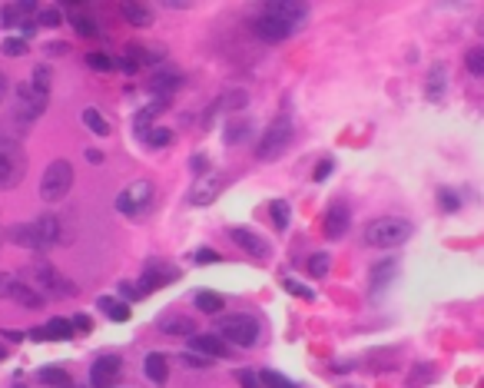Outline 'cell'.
<instances>
[{
	"label": "cell",
	"instance_id": "6da1fadb",
	"mask_svg": "<svg viewBox=\"0 0 484 388\" xmlns=\"http://www.w3.org/2000/svg\"><path fill=\"white\" fill-rule=\"evenodd\" d=\"M411 236V223L401 216H381L365 226V246L372 249H395Z\"/></svg>",
	"mask_w": 484,
	"mask_h": 388
},
{
	"label": "cell",
	"instance_id": "7a4b0ae2",
	"mask_svg": "<svg viewBox=\"0 0 484 388\" xmlns=\"http://www.w3.org/2000/svg\"><path fill=\"white\" fill-rule=\"evenodd\" d=\"M27 173V153L20 140L0 130V189H14Z\"/></svg>",
	"mask_w": 484,
	"mask_h": 388
},
{
	"label": "cell",
	"instance_id": "3957f363",
	"mask_svg": "<svg viewBox=\"0 0 484 388\" xmlns=\"http://www.w3.org/2000/svg\"><path fill=\"white\" fill-rule=\"evenodd\" d=\"M292 136H295V130H292V117L288 113H279V117L266 126V133H262V140H259L256 146V156L259 160H279L282 153L288 149V143H292Z\"/></svg>",
	"mask_w": 484,
	"mask_h": 388
},
{
	"label": "cell",
	"instance_id": "277c9868",
	"mask_svg": "<svg viewBox=\"0 0 484 388\" xmlns=\"http://www.w3.org/2000/svg\"><path fill=\"white\" fill-rule=\"evenodd\" d=\"M24 272H27V279H31L33 289H37L44 298L46 296H60V298L76 296V285L70 282L63 272H57L50 262H33V266H27Z\"/></svg>",
	"mask_w": 484,
	"mask_h": 388
},
{
	"label": "cell",
	"instance_id": "5b68a950",
	"mask_svg": "<svg viewBox=\"0 0 484 388\" xmlns=\"http://www.w3.org/2000/svg\"><path fill=\"white\" fill-rule=\"evenodd\" d=\"M70 186H74V166H70V160H53L44 169V179H40V199L44 203H60L63 196L70 193Z\"/></svg>",
	"mask_w": 484,
	"mask_h": 388
},
{
	"label": "cell",
	"instance_id": "8992f818",
	"mask_svg": "<svg viewBox=\"0 0 484 388\" xmlns=\"http://www.w3.org/2000/svg\"><path fill=\"white\" fill-rule=\"evenodd\" d=\"M46 103H50V96L37 93L31 83H17L14 87V119L17 123H24V126L37 123L46 113Z\"/></svg>",
	"mask_w": 484,
	"mask_h": 388
},
{
	"label": "cell",
	"instance_id": "52a82bcc",
	"mask_svg": "<svg viewBox=\"0 0 484 388\" xmlns=\"http://www.w3.org/2000/svg\"><path fill=\"white\" fill-rule=\"evenodd\" d=\"M223 342H232V345H242V348H249V345H256L259 339V322L252 315L245 312H236V315H226L223 322H219V332H216Z\"/></svg>",
	"mask_w": 484,
	"mask_h": 388
},
{
	"label": "cell",
	"instance_id": "ba28073f",
	"mask_svg": "<svg viewBox=\"0 0 484 388\" xmlns=\"http://www.w3.org/2000/svg\"><path fill=\"white\" fill-rule=\"evenodd\" d=\"M153 196H156L153 179H133V183L116 196V209H120L123 216H143V212L153 206Z\"/></svg>",
	"mask_w": 484,
	"mask_h": 388
},
{
	"label": "cell",
	"instance_id": "9c48e42d",
	"mask_svg": "<svg viewBox=\"0 0 484 388\" xmlns=\"http://www.w3.org/2000/svg\"><path fill=\"white\" fill-rule=\"evenodd\" d=\"M180 279V272H176V266H169V262H156L153 259L150 266H146V272H139V282H137V298L139 296H150V292H156L159 285H166V282H176Z\"/></svg>",
	"mask_w": 484,
	"mask_h": 388
},
{
	"label": "cell",
	"instance_id": "30bf717a",
	"mask_svg": "<svg viewBox=\"0 0 484 388\" xmlns=\"http://www.w3.org/2000/svg\"><path fill=\"white\" fill-rule=\"evenodd\" d=\"M229 236H232V242L239 246L242 253H249L252 259H269V253H273V249H269V242L259 236L256 229H249V226H232V229H229Z\"/></svg>",
	"mask_w": 484,
	"mask_h": 388
},
{
	"label": "cell",
	"instance_id": "8fae6325",
	"mask_svg": "<svg viewBox=\"0 0 484 388\" xmlns=\"http://www.w3.org/2000/svg\"><path fill=\"white\" fill-rule=\"evenodd\" d=\"M180 87H182V76L176 74L173 67H159V70L150 76V83H146V90L156 96V103H166L169 96H176Z\"/></svg>",
	"mask_w": 484,
	"mask_h": 388
},
{
	"label": "cell",
	"instance_id": "7c38bea8",
	"mask_svg": "<svg viewBox=\"0 0 484 388\" xmlns=\"http://www.w3.org/2000/svg\"><path fill=\"white\" fill-rule=\"evenodd\" d=\"M31 226H33V236H37V249H50V246H57L63 236L60 216H53V212H44V216L31 219Z\"/></svg>",
	"mask_w": 484,
	"mask_h": 388
},
{
	"label": "cell",
	"instance_id": "4fadbf2b",
	"mask_svg": "<svg viewBox=\"0 0 484 388\" xmlns=\"http://www.w3.org/2000/svg\"><path fill=\"white\" fill-rule=\"evenodd\" d=\"M252 30L259 33V40H266V44H282V40L292 37V24H286V20H279V17H273V14L256 17Z\"/></svg>",
	"mask_w": 484,
	"mask_h": 388
},
{
	"label": "cell",
	"instance_id": "5bb4252c",
	"mask_svg": "<svg viewBox=\"0 0 484 388\" xmlns=\"http://www.w3.org/2000/svg\"><path fill=\"white\" fill-rule=\"evenodd\" d=\"M348 223H352V209H348L345 199H335L332 206L325 209V219H322V226H325V236L329 239H342L345 236Z\"/></svg>",
	"mask_w": 484,
	"mask_h": 388
},
{
	"label": "cell",
	"instance_id": "9a60e30c",
	"mask_svg": "<svg viewBox=\"0 0 484 388\" xmlns=\"http://www.w3.org/2000/svg\"><path fill=\"white\" fill-rule=\"evenodd\" d=\"M120 355H103L93 362L90 369V385L93 388H113L116 385V375H120Z\"/></svg>",
	"mask_w": 484,
	"mask_h": 388
},
{
	"label": "cell",
	"instance_id": "2e32d148",
	"mask_svg": "<svg viewBox=\"0 0 484 388\" xmlns=\"http://www.w3.org/2000/svg\"><path fill=\"white\" fill-rule=\"evenodd\" d=\"M245 103H249V93H245V90H226L219 100H212L209 103V110H206V123H212L216 113H239V110H245Z\"/></svg>",
	"mask_w": 484,
	"mask_h": 388
},
{
	"label": "cell",
	"instance_id": "e0dca14e",
	"mask_svg": "<svg viewBox=\"0 0 484 388\" xmlns=\"http://www.w3.org/2000/svg\"><path fill=\"white\" fill-rule=\"evenodd\" d=\"M7 298H14L20 309H44L46 305V298L31 282H20V279H14V282L7 285Z\"/></svg>",
	"mask_w": 484,
	"mask_h": 388
},
{
	"label": "cell",
	"instance_id": "ac0fdd59",
	"mask_svg": "<svg viewBox=\"0 0 484 388\" xmlns=\"http://www.w3.org/2000/svg\"><path fill=\"white\" fill-rule=\"evenodd\" d=\"M189 352H199L202 358H229V345L219 335H189Z\"/></svg>",
	"mask_w": 484,
	"mask_h": 388
},
{
	"label": "cell",
	"instance_id": "d6986e66",
	"mask_svg": "<svg viewBox=\"0 0 484 388\" xmlns=\"http://www.w3.org/2000/svg\"><path fill=\"white\" fill-rule=\"evenodd\" d=\"M223 183H226V179H223V176H216V173L202 176V179L196 183V186H193V193H189V203H193V206H209L212 199L219 196Z\"/></svg>",
	"mask_w": 484,
	"mask_h": 388
},
{
	"label": "cell",
	"instance_id": "ffe728a7",
	"mask_svg": "<svg viewBox=\"0 0 484 388\" xmlns=\"http://www.w3.org/2000/svg\"><path fill=\"white\" fill-rule=\"evenodd\" d=\"M266 14L279 17V20H286V24H299V20H305V14H309V3H295V0H273V3H266Z\"/></svg>",
	"mask_w": 484,
	"mask_h": 388
},
{
	"label": "cell",
	"instance_id": "44dd1931",
	"mask_svg": "<svg viewBox=\"0 0 484 388\" xmlns=\"http://www.w3.org/2000/svg\"><path fill=\"white\" fill-rule=\"evenodd\" d=\"M143 372H146V378H150L153 385H166L169 378V362L163 352H150V355L143 358Z\"/></svg>",
	"mask_w": 484,
	"mask_h": 388
},
{
	"label": "cell",
	"instance_id": "7402d4cb",
	"mask_svg": "<svg viewBox=\"0 0 484 388\" xmlns=\"http://www.w3.org/2000/svg\"><path fill=\"white\" fill-rule=\"evenodd\" d=\"M70 335H74L70 319H50L44 328H37V332H33V339H37V342H57V339H70Z\"/></svg>",
	"mask_w": 484,
	"mask_h": 388
},
{
	"label": "cell",
	"instance_id": "603a6c76",
	"mask_svg": "<svg viewBox=\"0 0 484 388\" xmlns=\"http://www.w3.org/2000/svg\"><path fill=\"white\" fill-rule=\"evenodd\" d=\"M226 143L229 146H236V143H242V140H249L252 136V117H245V113H236V117L226 123Z\"/></svg>",
	"mask_w": 484,
	"mask_h": 388
},
{
	"label": "cell",
	"instance_id": "cb8c5ba5",
	"mask_svg": "<svg viewBox=\"0 0 484 388\" xmlns=\"http://www.w3.org/2000/svg\"><path fill=\"white\" fill-rule=\"evenodd\" d=\"M63 7H74V14H70V24H74V30L80 33V37H96V33H100V30H96V20H93L90 14H83V3L70 0V3H63Z\"/></svg>",
	"mask_w": 484,
	"mask_h": 388
},
{
	"label": "cell",
	"instance_id": "d4e9b609",
	"mask_svg": "<svg viewBox=\"0 0 484 388\" xmlns=\"http://www.w3.org/2000/svg\"><path fill=\"white\" fill-rule=\"evenodd\" d=\"M3 239H10V242H14V246H20V249H37V236H33V226L31 223L7 226Z\"/></svg>",
	"mask_w": 484,
	"mask_h": 388
},
{
	"label": "cell",
	"instance_id": "484cf974",
	"mask_svg": "<svg viewBox=\"0 0 484 388\" xmlns=\"http://www.w3.org/2000/svg\"><path fill=\"white\" fill-rule=\"evenodd\" d=\"M123 17H126L137 30H143V27H150L153 24V14H150L146 3H123Z\"/></svg>",
	"mask_w": 484,
	"mask_h": 388
},
{
	"label": "cell",
	"instance_id": "4316f807",
	"mask_svg": "<svg viewBox=\"0 0 484 388\" xmlns=\"http://www.w3.org/2000/svg\"><path fill=\"white\" fill-rule=\"evenodd\" d=\"M83 123H87V126H90V130H93L96 136H110V133H113L110 119H106L103 113L96 110V106H87V110H83Z\"/></svg>",
	"mask_w": 484,
	"mask_h": 388
},
{
	"label": "cell",
	"instance_id": "83f0119b",
	"mask_svg": "<svg viewBox=\"0 0 484 388\" xmlns=\"http://www.w3.org/2000/svg\"><path fill=\"white\" fill-rule=\"evenodd\" d=\"M37 378H40L44 385L70 388V372H67V369H60V365H44V369L37 372Z\"/></svg>",
	"mask_w": 484,
	"mask_h": 388
},
{
	"label": "cell",
	"instance_id": "f1b7e54d",
	"mask_svg": "<svg viewBox=\"0 0 484 388\" xmlns=\"http://www.w3.org/2000/svg\"><path fill=\"white\" fill-rule=\"evenodd\" d=\"M223 305H226V298L219 296V292H209V289H202V292L196 296V309H199V312H206V315L223 312Z\"/></svg>",
	"mask_w": 484,
	"mask_h": 388
},
{
	"label": "cell",
	"instance_id": "f546056e",
	"mask_svg": "<svg viewBox=\"0 0 484 388\" xmlns=\"http://www.w3.org/2000/svg\"><path fill=\"white\" fill-rule=\"evenodd\" d=\"M159 328L166 332V335H193V319H186V315H169L159 322Z\"/></svg>",
	"mask_w": 484,
	"mask_h": 388
},
{
	"label": "cell",
	"instance_id": "4dcf8cb0",
	"mask_svg": "<svg viewBox=\"0 0 484 388\" xmlns=\"http://www.w3.org/2000/svg\"><path fill=\"white\" fill-rule=\"evenodd\" d=\"M37 93H46L50 96V83H53V70L46 67V63H40V67H33V74H31V80H27Z\"/></svg>",
	"mask_w": 484,
	"mask_h": 388
},
{
	"label": "cell",
	"instance_id": "1f68e13d",
	"mask_svg": "<svg viewBox=\"0 0 484 388\" xmlns=\"http://www.w3.org/2000/svg\"><path fill=\"white\" fill-rule=\"evenodd\" d=\"M269 216H273V223L279 233H286L288 229V219H292V209H288L286 199H275L273 206H269Z\"/></svg>",
	"mask_w": 484,
	"mask_h": 388
},
{
	"label": "cell",
	"instance_id": "d6a6232c",
	"mask_svg": "<svg viewBox=\"0 0 484 388\" xmlns=\"http://www.w3.org/2000/svg\"><path fill=\"white\" fill-rule=\"evenodd\" d=\"M100 309H103L113 322H126V319H130V309H126L123 302H116V298H110V296H100Z\"/></svg>",
	"mask_w": 484,
	"mask_h": 388
},
{
	"label": "cell",
	"instance_id": "836d02e7",
	"mask_svg": "<svg viewBox=\"0 0 484 388\" xmlns=\"http://www.w3.org/2000/svg\"><path fill=\"white\" fill-rule=\"evenodd\" d=\"M395 269H398V262H395V259H388V262H381V266L372 269V292H379L381 285H385L388 279H392V276H395Z\"/></svg>",
	"mask_w": 484,
	"mask_h": 388
},
{
	"label": "cell",
	"instance_id": "e575fe53",
	"mask_svg": "<svg viewBox=\"0 0 484 388\" xmlns=\"http://www.w3.org/2000/svg\"><path fill=\"white\" fill-rule=\"evenodd\" d=\"M163 106H166V103H150V106H143V110L137 113V136H139V140H143V133L150 130V123L156 119V113H159Z\"/></svg>",
	"mask_w": 484,
	"mask_h": 388
},
{
	"label": "cell",
	"instance_id": "d590c367",
	"mask_svg": "<svg viewBox=\"0 0 484 388\" xmlns=\"http://www.w3.org/2000/svg\"><path fill=\"white\" fill-rule=\"evenodd\" d=\"M465 67H468V74L484 76V47H471L465 53Z\"/></svg>",
	"mask_w": 484,
	"mask_h": 388
},
{
	"label": "cell",
	"instance_id": "8d00e7d4",
	"mask_svg": "<svg viewBox=\"0 0 484 388\" xmlns=\"http://www.w3.org/2000/svg\"><path fill=\"white\" fill-rule=\"evenodd\" d=\"M441 93H444V67H435L431 74H428V96L431 100H441Z\"/></svg>",
	"mask_w": 484,
	"mask_h": 388
},
{
	"label": "cell",
	"instance_id": "74e56055",
	"mask_svg": "<svg viewBox=\"0 0 484 388\" xmlns=\"http://www.w3.org/2000/svg\"><path fill=\"white\" fill-rule=\"evenodd\" d=\"M143 140H146L150 146L163 149V146H169V143H173V130H166V126H156V130H146V133H143Z\"/></svg>",
	"mask_w": 484,
	"mask_h": 388
},
{
	"label": "cell",
	"instance_id": "f35d334b",
	"mask_svg": "<svg viewBox=\"0 0 484 388\" xmlns=\"http://www.w3.org/2000/svg\"><path fill=\"white\" fill-rule=\"evenodd\" d=\"M0 53H3V57H27V40H20V37H3Z\"/></svg>",
	"mask_w": 484,
	"mask_h": 388
},
{
	"label": "cell",
	"instance_id": "ab89813d",
	"mask_svg": "<svg viewBox=\"0 0 484 388\" xmlns=\"http://www.w3.org/2000/svg\"><path fill=\"white\" fill-rule=\"evenodd\" d=\"M329 269H332V259H329L325 253H316L312 259H309V272H312L316 279H325V276H329Z\"/></svg>",
	"mask_w": 484,
	"mask_h": 388
},
{
	"label": "cell",
	"instance_id": "60d3db41",
	"mask_svg": "<svg viewBox=\"0 0 484 388\" xmlns=\"http://www.w3.org/2000/svg\"><path fill=\"white\" fill-rule=\"evenodd\" d=\"M63 14L57 10V7H44V10H37V17H33V24H40V27H60Z\"/></svg>",
	"mask_w": 484,
	"mask_h": 388
},
{
	"label": "cell",
	"instance_id": "b9f144b4",
	"mask_svg": "<svg viewBox=\"0 0 484 388\" xmlns=\"http://www.w3.org/2000/svg\"><path fill=\"white\" fill-rule=\"evenodd\" d=\"M262 385L266 388H299L295 382H288L282 372H262Z\"/></svg>",
	"mask_w": 484,
	"mask_h": 388
},
{
	"label": "cell",
	"instance_id": "7bdbcfd3",
	"mask_svg": "<svg viewBox=\"0 0 484 388\" xmlns=\"http://www.w3.org/2000/svg\"><path fill=\"white\" fill-rule=\"evenodd\" d=\"M431 375H435V365H428V362L415 365V372H411V385L418 388V385H424V382H431Z\"/></svg>",
	"mask_w": 484,
	"mask_h": 388
},
{
	"label": "cell",
	"instance_id": "ee69618b",
	"mask_svg": "<svg viewBox=\"0 0 484 388\" xmlns=\"http://www.w3.org/2000/svg\"><path fill=\"white\" fill-rule=\"evenodd\" d=\"M286 292H292V296H299V298H316V292L309 289V285H302V282H295V279H286Z\"/></svg>",
	"mask_w": 484,
	"mask_h": 388
},
{
	"label": "cell",
	"instance_id": "f6af8a7d",
	"mask_svg": "<svg viewBox=\"0 0 484 388\" xmlns=\"http://www.w3.org/2000/svg\"><path fill=\"white\" fill-rule=\"evenodd\" d=\"M87 63H90L93 70H100V74H106V70H113V60L103 57V53H90L87 57Z\"/></svg>",
	"mask_w": 484,
	"mask_h": 388
},
{
	"label": "cell",
	"instance_id": "bcb514c9",
	"mask_svg": "<svg viewBox=\"0 0 484 388\" xmlns=\"http://www.w3.org/2000/svg\"><path fill=\"white\" fill-rule=\"evenodd\" d=\"M438 203H441V209H448V212L461 206V199H458V193H451V189H441V193H438Z\"/></svg>",
	"mask_w": 484,
	"mask_h": 388
},
{
	"label": "cell",
	"instance_id": "7dc6e473",
	"mask_svg": "<svg viewBox=\"0 0 484 388\" xmlns=\"http://www.w3.org/2000/svg\"><path fill=\"white\" fill-rule=\"evenodd\" d=\"M209 160H206V156H202V153H196V156H193V160H189V169H193V173H199V176H206V169H209Z\"/></svg>",
	"mask_w": 484,
	"mask_h": 388
},
{
	"label": "cell",
	"instance_id": "c3c4849f",
	"mask_svg": "<svg viewBox=\"0 0 484 388\" xmlns=\"http://www.w3.org/2000/svg\"><path fill=\"white\" fill-rule=\"evenodd\" d=\"M182 362H186V365H193V369H206V365H209V358L193 355V352H182Z\"/></svg>",
	"mask_w": 484,
	"mask_h": 388
},
{
	"label": "cell",
	"instance_id": "681fc988",
	"mask_svg": "<svg viewBox=\"0 0 484 388\" xmlns=\"http://www.w3.org/2000/svg\"><path fill=\"white\" fill-rule=\"evenodd\" d=\"M70 326L80 328V332H90V328H93V319H90V315H74V319H70Z\"/></svg>",
	"mask_w": 484,
	"mask_h": 388
},
{
	"label": "cell",
	"instance_id": "f907efd6",
	"mask_svg": "<svg viewBox=\"0 0 484 388\" xmlns=\"http://www.w3.org/2000/svg\"><path fill=\"white\" fill-rule=\"evenodd\" d=\"M332 160H322V163H318V169H316V179H318V183H322V179H329V176H332Z\"/></svg>",
	"mask_w": 484,
	"mask_h": 388
},
{
	"label": "cell",
	"instance_id": "816d5d0a",
	"mask_svg": "<svg viewBox=\"0 0 484 388\" xmlns=\"http://www.w3.org/2000/svg\"><path fill=\"white\" fill-rule=\"evenodd\" d=\"M239 385L242 388H259V375L256 372H239Z\"/></svg>",
	"mask_w": 484,
	"mask_h": 388
},
{
	"label": "cell",
	"instance_id": "f5cc1de1",
	"mask_svg": "<svg viewBox=\"0 0 484 388\" xmlns=\"http://www.w3.org/2000/svg\"><path fill=\"white\" fill-rule=\"evenodd\" d=\"M216 259H219V255L212 253V249H202V253L196 255V262H216Z\"/></svg>",
	"mask_w": 484,
	"mask_h": 388
},
{
	"label": "cell",
	"instance_id": "db71d44e",
	"mask_svg": "<svg viewBox=\"0 0 484 388\" xmlns=\"http://www.w3.org/2000/svg\"><path fill=\"white\" fill-rule=\"evenodd\" d=\"M14 282V279H10V276H7V272H0V298L7 296V285Z\"/></svg>",
	"mask_w": 484,
	"mask_h": 388
},
{
	"label": "cell",
	"instance_id": "11a10c76",
	"mask_svg": "<svg viewBox=\"0 0 484 388\" xmlns=\"http://www.w3.org/2000/svg\"><path fill=\"white\" fill-rule=\"evenodd\" d=\"M87 160H90V163H103V153H100V149H87Z\"/></svg>",
	"mask_w": 484,
	"mask_h": 388
},
{
	"label": "cell",
	"instance_id": "9f6ffc18",
	"mask_svg": "<svg viewBox=\"0 0 484 388\" xmlns=\"http://www.w3.org/2000/svg\"><path fill=\"white\" fill-rule=\"evenodd\" d=\"M120 292H123V296H126V298H137V292H133V285H126V282L120 285Z\"/></svg>",
	"mask_w": 484,
	"mask_h": 388
},
{
	"label": "cell",
	"instance_id": "6f0895ef",
	"mask_svg": "<svg viewBox=\"0 0 484 388\" xmlns=\"http://www.w3.org/2000/svg\"><path fill=\"white\" fill-rule=\"evenodd\" d=\"M50 53L57 57V53H67V44H50Z\"/></svg>",
	"mask_w": 484,
	"mask_h": 388
},
{
	"label": "cell",
	"instance_id": "680465c9",
	"mask_svg": "<svg viewBox=\"0 0 484 388\" xmlns=\"http://www.w3.org/2000/svg\"><path fill=\"white\" fill-rule=\"evenodd\" d=\"M0 93L7 96V76H3V70H0Z\"/></svg>",
	"mask_w": 484,
	"mask_h": 388
},
{
	"label": "cell",
	"instance_id": "91938a15",
	"mask_svg": "<svg viewBox=\"0 0 484 388\" xmlns=\"http://www.w3.org/2000/svg\"><path fill=\"white\" fill-rule=\"evenodd\" d=\"M3 355H7V352H3V345H0V358H3Z\"/></svg>",
	"mask_w": 484,
	"mask_h": 388
},
{
	"label": "cell",
	"instance_id": "94428289",
	"mask_svg": "<svg viewBox=\"0 0 484 388\" xmlns=\"http://www.w3.org/2000/svg\"><path fill=\"white\" fill-rule=\"evenodd\" d=\"M0 103H3V93H0Z\"/></svg>",
	"mask_w": 484,
	"mask_h": 388
},
{
	"label": "cell",
	"instance_id": "6125c7cd",
	"mask_svg": "<svg viewBox=\"0 0 484 388\" xmlns=\"http://www.w3.org/2000/svg\"><path fill=\"white\" fill-rule=\"evenodd\" d=\"M0 239H3V229H0Z\"/></svg>",
	"mask_w": 484,
	"mask_h": 388
},
{
	"label": "cell",
	"instance_id": "be15d7a7",
	"mask_svg": "<svg viewBox=\"0 0 484 388\" xmlns=\"http://www.w3.org/2000/svg\"><path fill=\"white\" fill-rule=\"evenodd\" d=\"M17 388H24V385H17Z\"/></svg>",
	"mask_w": 484,
	"mask_h": 388
}]
</instances>
